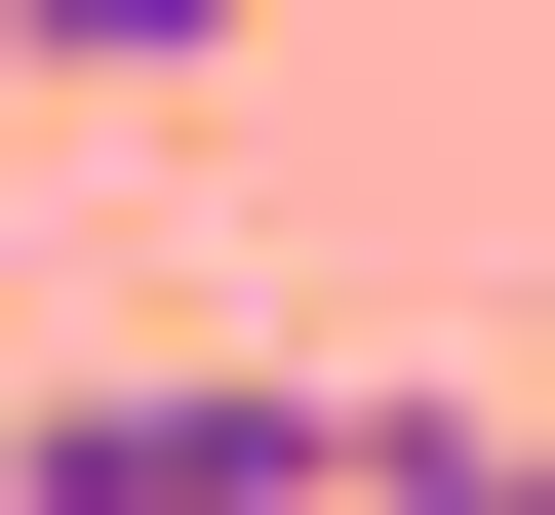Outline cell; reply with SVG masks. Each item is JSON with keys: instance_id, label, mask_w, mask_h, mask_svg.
<instances>
[{"instance_id": "obj_2", "label": "cell", "mask_w": 555, "mask_h": 515, "mask_svg": "<svg viewBox=\"0 0 555 515\" xmlns=\"http://www.w3.org/2000/svg\"><path fill=\"white\" fill-rule=\"evenodd\" d=\"M40 80H238V0H0Z\"/></svg>"}, {"instance_id": "obj_1", "label": "cell", "mask_w": 555, "mask_h": 515, "mask_svg": "<svg viewBox=\"0 0 555 515\" xmlns=\"http://www.w3.org/2000/svg\"><path fill=\"white\" fill-rule=\"evenodd\" d=\"M318 436H358V397H278V357H80L0 476H40V515H318Z\"/></svg>"}]
</instances>
